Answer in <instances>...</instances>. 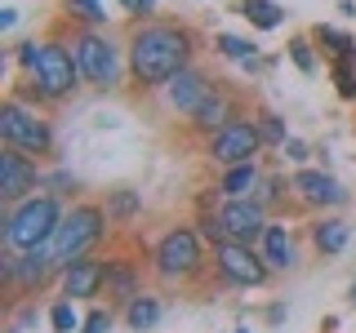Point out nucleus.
Segmentation results:
<instances>
[{
  "mask_svg": "<svg viewBox=\"0 0 356 333\" xmlns=\"http://www.w3.org/2000/svg\"><path fill=\"white\" fill-rule=\"evenodd\" d=\"M125 53H129V80L143 94H152V89H165L178 71L192 67L196 31L174 18H143L129 27Z\"/></svg>",
  "mask_w": 356,
  "mask_h": 333,
  "instance_id": "f257e3e1",
  "label": "nucleus"
},
{
  "mask_svg": "<svg viewBox=\"0 0 356 333\" xmlns=\"http://www.w3.org/2000/svg\"><path fill=\"white\" fill-rule=\"evenodd\" d=\"M63 214H67L63 196H54V191H40V196L18 200V205H5V218H0V227H5V249L9 253H31V249H40V244H49Z\"/></svg>",
  "mask_w": 356,
  "mask_h": 333,
  "instance_id": "f03ea898",
  "label": "nucleus"
},
{
  "mask_svg": "<svg viewBox=\"0 0 356 333\" xmlns=\"http://www.w3.org/2000/svg\"><path fill=\"white\" fill-rule=\"evenodd\" d=\"M72 53L81 62V76L94 89H120L125 85V71H129V53L111 40L107 27H76L72 22Z\"/></svg>",
  "mask_w": 356,
  "mask_h": 333,
  "instance_id": "7ed1b4c3",
  "label": "nucleus"
},
{
  "mask_svg": "<svg viewBox=\"0 0 356 333\" xmlns=\"http://www.w3.org/2000/svg\"><path fill=\"white\" fill-rule=\"evenodd\" d=\"M107 236V209L94 205V200H81V205H72L58 222V231H54L49 240V258L58 266V275L72 266L76 258H89L94 253V244Z\"/></svg>",
  "mask_w": 356,
  "mask_h": 333,
  "instance_id": "20e7f679",
  "label": "nucleus"
},
{
  "mask_svg": "<svg viewBox=\"0 0 356 333\" xmlns=\"http://www.w3.org/2000/svg\"><path fill=\"white\" fill-rule=\"evenodd\" d=\"M200 271H209V258L196 227H170L152 244V275L161 284H192Z\"/></svg>",
  "mask_w": 356,
  "mask_h": 333,
  "instance_id": "39448f33",
  "label": "nucleus"
},
{
  "mask_svg": "<svg viewBox=\"0 0 356 333\" xmlns=\"http://www.w3.org/2000/svg\"><path fill=\"white\" fill-rule=\"evenodd\" d=\"M0 138H5V147H18V151L36 155V160L54 155V125L44 120V111L27 107L14 94L0 103Z\"/></svg>",
  "mask_w": 356,
  "mask_h": 333,
  "instance_id": "423d86ee",
  "label": "nucleus"
},
{
  "mask_svg": "<svg viewBox=\"0 0 356 333\" xmlns=\"http://www.w3.org/2000/svg\"><path fill=\"white\" fill-rule=\"evenodd\" d=\"M31 80L49 94V103H63V98H72L76 89H81L85 76H81V62H76V53H72L67 31H54V36L40 40V62H36V71H31Z\"/></svg>",
  "mask_w": 356,
  "mask_h": 333,
  "instance_id": "0eeeda50",
  "label": "nucleus"
},
{
  "mask_svg": "<svg viewBox=\"0 0 356 333\" xmlns=\"http://www.w3.org/2000/svg\"><path fill=\"white\" fill-rule=\"evenodd\" d=\"M209 266H214V275L232 289H263L272 280V266L263 262V253L254 249V244H232V240L209 244Z\"/></svg>",
  "mask_w": 356,
  "mask_h": 333,
  "instance_id": "6e6552de",
  "label": "nucleus"
},
{
  "mask_svg": "<svg viewBox=\"0 0 356 333\" xmlns=\"http://www.w3.org/2000/svg\"><path fill=\"white\" fill-rule=\"evenodd\" d=\"M263 138H259V125H254V116H236L227 129H218L214 138H205V155L222 169H232V164H254L263 155Z\"/></svg>",
  "mask_w": 356,
  "mask_h": 333,
  "instance_id": "1a4fd4ad",
  "label": "nucleus"
},
{
  "mask_svg": "<svg viewBox=\"0 0 356 333\" xmlns=\"http://www.w3.org/2000/svg\"><path fill=\"white\" fill-rule=\"evenodd\" d=\"M214 218H218V227H222V240H232V244H254L259 249V240H263V231H267V222H272V214L259 205V200H222V205L214 209Z\"/></svg>",
  "mask_w": 356,
  "mask_h": 333,
  "instance_id": "9d476101",
  "label": "nucleus"
},
{
  "mask_svg": "<svg viewBox=\"0 0 356 333\" xmlns=\"http://www.w3.org/2000/svg\"><path fill=\"white\" fill-rule=\"evenodd\" d=\"M36 187H44V173H40L36 155H27L18 147L0 151V200H5V205H18V200L36 196Z\"/></svg>",
  "mask_w": 356,
  "mask_h": 333,
  "instance_id": "9b49d317",
  "label": "nucleus"
},
{
  "mask_svg": "<svg viewBox=\"0 0 356 333\" xmlns=\"http://www.w3.org/2000/svg\"><path fill=\"white\" fill-rule=\"evenodd\" d=\"M289 187H294V200L307 209H339L348 205V187L339 182L334 173H321V169H298L289 178Z\"/></svg>",
  "mask_w": 356,
  "mask_h": 333,
  "instance_id": "f8f14e48",
  "label": "nucleus"
},
{
  "mask_svg": "<svg viewBox=\"0 0 356 333\" xmlns=\"http://www.w3.org/2000/svg\"><path fill=\"white\" fill-rule=\"evenodd\" d=\"M236 116H245V111L236 107V94H232V89L218 80V85H214V94H209L205 103H200L192 116H187V125H192L196 133H205V138H214V133H218V129H227Z\"/></svg>",
  "mask_w": 356,
  "mask_h": 333,
  "instance_id": "ddd939ff",
  "label": "nucleus"
},
{
  "mask_svg": "<svg viewBox=\"0 0 356 333\" xmlns=\"http://www.w3.org/2000/svg\"><path fill=\"white\" fill-rule=\"evenodd\" d=\"M143 293V266L134 258H107V275H103V298L111 311H125L134 298Z\"/></svg>",
  "mask_w": 356,
  "mask_h": 333,
  "instance_id": "4468645a",
  "label": "nucleus"
},
{
  "mask_svg": "<svg viewBox=\"0 0 356 333\" xmlns=\"http://www.w3.org/2000/svg\"><path fill=\"white\" fill-rule=\"evenodd\" d=\"M103 275H107V258H98V253L76 258L63 271V298H67V302H81V298H103Z\"/></svg>",
  "mask_w": 356,
  "mask_h": 333,
  "instance_id": "2eb2a0df",
  "label": "nucleus"
},
{
  "mask_svg": "<svg viewBox=\"0 0 356 333\" xmlns=\"http://www.w3.org/2000/svg\"><path fill=\"white\" fill-rule=\"evenodd\" d=\"M218 80H209L200 67H187V71H178L170 85H165V98H170V107L178 111V116H192V111L205 103L209 94H214Z\"/></svg>",
  "mask_w": 356,
  "mask_h": 333,
  "instance_id": "dca6fc26",
  "label": "nucleus"
},
{
  "mask_svg": "<svg viewBox=\"0 0 356 333\" xmlns=\"http://www.w3.org/2000/svg\"><path fill=\"white\" fill-rule=\"evenodd\" d=\"M259 253H263V262L272 266V275L276 271H298V240L285 222H267V231L259 240Z\"/></svg>",
  "mask_w": 356,
  "mask_h": 333,
  "instance_id": "f3484780",
  "label": "nucleus"
},
{
  "mask_svg": "<svg viewBox=\"0 0 356 333\" xmlns=\"http://www.w3.org/2000/svg\"><path fill=\"white\" fill-rule=\"evenodd\" d=\"M307 236H312V249L321 253V258H334V253H343L348 249V240H352V222H343V218H316L307 227Z\"/></svg>",
  "mask_w": 356,
  "mask_h": 333,
  "instance_id": "a211bd4d",
  "label": "nucleus"
},
{
  "mask_svg": "<svg viewBox=\"0 0 356 333\" xmlns=\"http://www.w3.org/2000/svg\"><path fill=\"white\" fill-rule=\"evenodd\" d=\"M259 182H263L259 160L254 164H232V169H222V178H218V191H222V200H250L259 191Z\"/></svg>",
  "mask_w": 356,
  "mask_h": 333,
  "instance_id": "6ab92c4d",
  "label": "nucleus"
},
{
  "mask_svg": "<svg viewBox=\"0 0 356 333\" xmlns=\"http://www.w3.org/2000/svg\"><path fill=\"white\" fill-rule=\"evenodd\" d=\"M236 14L250 22V27H259V31H276V27H281V18H285V9L272 5V0H241Z\"/></svg>",
  "mask_w": 356,
  "mask_h": 333,
  "instance_id": "aec40b11",
  "label": "nucleus"
},
{
  "mask_svg": "<svg viewBox=\"0 0 356 333\" xmlns=\"http://www.w3.org/2000/svg\"><path fill=\"white\" fill-rule=\"evenodd\" d=\"M156 320H161V298H156V293H138V298L125 307V325H129L134 333H147Z\"/></svg>",
  "mask_w": 356,
  "mask_h": 333,
  "instance_id": "412c9836",
  "label": "nucleus"
},
{
  "mask_svg": "<svg viewBox=\"0 0 356 333\" xmlns=\"http://www.w3.org/2000/svg\"><path fill=\"white\" fill-rule=\"evenodd\" d=\"M312 40L330 53V62H348L352 53H356V40L348 36V31H339V27H316V31H312Z\"/></svg>",
  "mask_w": 356,
  "mask_h": 333,
  "instance_id": "4be33fe9",
  "label": "nucleus"
},
{
  "mask_svg": "<svg viewBox=\"0 0 356 333\" xmlns=\"http://www.w3.org/2000/svg\"><path fill=\"white\" fill-rule=\"evenodd\" d=\"M107 218H116V222H134L143 214V196L134 191V187H116V191H107Z\"/></svg>",
  "mask_w": 356,
  "mask_h": 333,
  "instance_id": "5701e85b",
  "label": "nucleus"
},
{
  "mask_svg": "<svg viewBox=\"0 0 356 333\" xmlns=\"http://www.w3.org/2000/svg\"><path fill=\"white\" fill-rule=\"evenodd\" d=\"M214 44H218L222 58L241 62L245 71H259V44H250V40H241V36H214Z\"/></svg>",
  "mask_w": 356,
  "mask_h": 333,
  "instance_id": "b1692460",
  "label": "nucleus"
},
{
  "mask_svg": "<svg viewBox=\"0 0 356 333\" xmlns=\"http://www.w3.org/2000/svg\"><path fill=\"white\" fill-rule=\"evenodd\" d=\"M289 191H294V187L285 182V178H276V173H267L263 182H259V191H254V200H259V205L267 209V214H281V209L289 205Z\"/></svg>",
  "mask_w": 356,
  "mask_h": 333,
  "instance_id": "393cba45",
  "label": "nucleus"
},
{
  "mask_svg": "<svg viewBox=\"0 0 356 333\" xmlns=\"http://www.w3.org/2000/svg\"><path fill=\"white\" fill-rule=\"evenodd\" d=\"M254 125H259V138H263V147H285V142H289V129H285V120L276 116V111L259 107V111H254Z\"/></svg>",
  "mask_w": 356,
  "mask_h": 333,
  "instance_id": "a878e982",
  "label": "nucleus"
},
{
  "mask_svg": "<svg viewBox=\"0 0 356 333\" xmlns=\"http://www.w3.org/2000/svg\"><path fill=\"white\" fill-rule=\"evenodd\" d=\"M63 5H67V14H72L76 27H107V14H103L98 0H63Z\"/></svg>",
  "mask_w": 356,
  "mask_h": 333,
  "instance_id": "bb28decb",
  "label": "nucleus"
},
{
  "mask_svg": "<svg viewBox=\"0 0 356 333\" xmlns=\"http://www.w3.org/2000/svg\"><path fill=\"white\" fill-rule=\"evenodd\" d=\"M49 325H54V333H76V329L85 325V320L76 316V302L58 298V302H54V311H49Z\"/></svg>",
  "mask_w": 356,
  "mask_h": 333,
  "instance_id": "cd10ccee",
  "label": "nucleus"
},
{
  "mask_svg": "<svg viewBox=\"0 0 356 333\" xmlns=\"http://www.w3.org/2000/svg\"><path fill=\"white\" fill-rule=\"evenodd\" d=\"M289 62H294L303 76H316V53H312V40L307 36H294V40H289Z\"/></svg>",
  "mask_w": 356,
  "mask_h": 333,
  "instance_id": "c85d7f7f",
  "label": "nucleus"
},
{
  "mask_svg": "<svg viewBox=\"0 0 356 333\" xmlns=\"http://www.w3.org/2000/svg\"><path fill=\"white\" fill-rule=\"evenodd\" d=\"M330 76H334V89H339V98L356 103V71H352V62H330Z\"/></svg>",
  "mask_w": 356,
  "mask_h": 333,
  "instance_id": "c756f323",
  "label": "nucleus"
},
{
  "mask_svg": "<svg viewBox=\"0 0 356 333\" xmlns=\"http://www.w3.org/2000/svg\"><path fill=\"white\" fill-rule=\"evenodd\" d=\"M111 325H116V311H111V307H94V311L85 316L81 333H111Z\"/></svg>",
  "mask_w": 356,
  "mask_h": 333,
  "instance_id": "7c9ffc66",
  "label": "nucleus"
},
{
  "mask_svg": "<svg viewBox=\"0 0 356 333\" xmlns=\"http://www.w3.org/2000/svg\"><path fill=\"white\" fill-rule=\"evenodd\" d=\"M14 58H18V67H22V71L31 76V71H36V62H40V40H22Z\"/></svg>",
  "mask_w": 356,
  "mask_h": 333,
  "instance_id": "2f4dec72",
  "label": "nucleus"
},
{
  "mask_svg": "<svg viewBox=\"0 0 356 333\" xmlns=\"http://www.w3.org/2000/svg\"><path fill=\"white\" fill-rule=\"evenodd\" d=\"M120 9H125V14H134V18H147L152 14V9H156V0H120Z\"/></svg>",
  "mask_w": 356,
  "mask_h": 333,
  "instance_id": "473e14b6",
  "label": "nucleus"
},
{
  "mask_svg": "<svg viewBox=\"0 0 356 333\" xmlns=\"http://www.w3.org/2000/svg\"><path fill=\"white\" fill-rule=\"evenodd\" d=\"M36 320H40V311H36V307H22V311H18V320H14V325H9V329H22V325H36Z\"/></svg>",
  "mask_w": 356,
  "mask_h": 333,
  "instance_id": "72a5a7b5",
  "label": "nucleus"
},
{
  "mask_svg": "<svg viewBox=\"0 0 356 333\" xmlns=\"http://www.w3.org/2000/svg\"><path fill=\"white\" fill-rule=\"evenodd\" d=\"M285 151H289V160H307V147H303L298 138H289V142H285Z\"/></svg>",
  "mask_w": 356,
  "mask_h": 333,
  "instance_id": "f704fd0d",
  "label": "nucleus"
},
{
  "mask_svg": "<svg viewBox=\"0 0 356 333\" xmlns=\"http://www.w3.org/2000/svg\"><path fill=\"white\" fill-rule=\"evenodd\" d=\"M352 307H356V284H352Z\"/></svg>",
  "mask_w": 356,
  "mask_h": 333,
  "instance_id": "c9c22d12",
  "label": "nucleus"
}]
</instances>
